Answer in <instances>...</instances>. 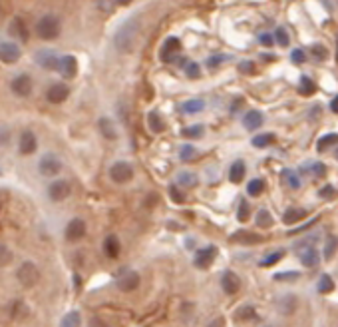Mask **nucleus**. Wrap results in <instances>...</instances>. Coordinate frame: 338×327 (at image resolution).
Wrapping results in <instances>:
<instances>
[{
    "label": "nucleus",
    "instance_id": "nucleus-1",
    "mask_svg": "<svg viewBox=\"0 0 338 327\" xmlns=\"http://www.w3.org/2000/svg\"><path fill=\"white\" fill-rule=\"evenodd\" d=\"M135 36H137V20H128L124 26H119V30L113 36V44L119 52L128 54L132 52L135 44Z\"/></svg>",
    "mask_w": 338,
    "mask_h": 327
},
{
    "label": "nucleus",
    "instance_id": "nucleus-2",
    "mask_svg": "<svg viewBox=\"0 0 338 327\" xmlns=\"http://www.w3.org/2000/svg\"><path fill=\"white\" fill-rule=\"evenodd\" d=\"M60 30H62V24L60 18L54 16V14H46L42 16L38 24H36V34L42 38V40H56L60 36Z\"/></svg>",
    "mask_w": 338,
    "mask_h": 327
},
{
    "label": "nucleus",
    "instance_id": "nucleus-3",
    "mask_svg": "<svg viewBox=\"0 0 338 327\" xmlns=\"http://www.w3.org/2000/svg\"><path fill=\"white\" fill-rule=\"evenodd\" d=\"M38 172H40L44 178H54V176H58V174L62 172V162H60V158L54 156V154H44V156L40 158V162H38Z\"/></svg>",
    "mask_w": 338,
    "mask_h": 327
},
{
    "label": "nucleus",
    "instance_id": "nucleus-4",
    "mask_svg": "<svg viewBox=\"0 0 338 327\" xmlns=\"http://www.w3.org/2000/svg\"><path fill=\"white\" fill-rule=\"evenodd\" d=\"M16 278H18V281L22 283L24 287H34L38 283V280H40V271H38V267L32 261H24L20 265V269H18V274H16Z\"/></svg>",
    "mask_w": 338,
    "mask_h": 327
},
{
    "label": "nucleus",
    "instance_id": "nucleus-5",
    "mask_svg": "<svg viewBox=\"0 0 338 327\" xmlns=\"http://www.w3.org/2000/svg\"><path fill=\"white\" fill-rule=\"evenodd\" d=\"M139 276L132 271V269H124V271H119V276H117V280H115V285H117V289L119 291H126V293H130V291H135L137 287H139Z\"/></svg>",
    "mask_w": 338,
    "mask_h": 327
},
{
    "label": "nucleus",
    "instance_id": "nucleus-6",
    "mask_svg": "<svg viewBox=\"0 0 338 327\" xmlns=\"http://www.w3.org/2000/svg\"><path fill=\"white\" fill-rule=\"evenodd\" d=\"M110 178L115 184H126L134 178V168L128 162H115L110 168Z\"/></svg>",
    "mask_w": 338,
    "mask_h": 327
},
{
    "label": "nucleus",
    "instance_id": "nucleus-7",
    "mask_svg": "<svg viewBox=\"0 0 338 327\" xmlns=\"http://www.w3.org/2000/svg\"><path fill=\"white\" fill-rule=\"evenodd\" d=\"M70 194H72V186L66 180H54L48 186V198L52 202H64Z\"/></svg>",
    "mask_w": 338,
    "mask_h": 327
},
{
    "label": "nucleus",
    "instance_id": "nucleus-8",
    "mask_svg": "<svg viewBox=\"0 0 338 327\" xmlns=\"http://www.w3.org/2000/svg\"><path fill=\"white\" fill-rule=\"evenodd\" d=\"M10 88H12V92L16 94V96L26 98V96H30V94H32L34 82H32V78H30L28 74H18V76H14V78H12Z\"/></svg>",
    "mask_w": 338,
    "mask_h": 327
},
{
    "label": "nucleus",
    "instance_id": "nucleus-9",
    "mask_svg": "<svg viewBox=\"0 0 338 327\" xmlns=\"http://www.w3.org/2000/svg\"><path fill=\"white\" fill-rule=\"evenodd\" d=\"M20 60V48L14 42H0V62L16 64Z\"/></svg>",
    "mask_w": 338,
    "mask_h": 327
},
{
    "label": "nucleus",
    "instance_id": "nucleus-10",
    "mask_svg": "<svg viewBox=\"0 0 338 327\" xmlns=\"http://www.w3.org/2000/svg\"><path fill=\"white\" fill-rule=\"evenodd\" d=\"M68 96H70V88L62 82H56L46 90V100L50 104H62Z\"/></svg>",
    "mask_w": 338,
    "mask_h": 327
},
{
    "label": "nucleus",
    "instance_id": "nucleus-11",
    "mask_svg": "<svg viewBox=\"0 0 338 327\" xmlns=\"http://www.w3.org/2000/svg\"><path fill=\"white\" fill-rule=\"evenodd\" d=\"M86 235V222L80 217L70 220V224L66 226V239L68 241H78Z\"/></svg>",
    "mask_w": 338,
    "mask_h": 327
},
{
    "label": "nucleus",
    "instance_id": "nucleus-12",
    "mask_svg": "<svg viewBox=\"0 0 338 327\" xmlns=\"http://www.w3.org/2000/svg\"><path fill=\"white\" fill-rule=\"evenodd\" d=\"M36 148H38V140H36L34 132H32V130H24L22 134H20V142H18V150H20V154L30 156V154L36 152Z\"/></svg>",
    "mask_w": 338,
    "mask_h": 327
},
{
    "label": "nucleus",
    "instance_id": "nucleus-13",
    "mask_svg": "<svg viewBox=\"0 0 338 327\" xmlns=\"http://www.w3.org/2000/svg\"><path fill=\"white\" fill-rule=\"evenodd\" d=\"M215 256H217V248H215V246L203 248V250H199V252L195 254L193 263H195L199 269H205V267H209V265L215 261Z\"/></svg>",
    "mask_w": 338,
    "mask_h": 327
},
{
    "label": "nucleus",
    "instance_id": "nucleus-14",
    "mask_svg": "<svg viewBox=\"0 0 338 327\" xmlns=\"http://www.w3.org/2000/svg\"><path fill=\"white\" fill-rule=\"evenodd\" d=\"M8 34L10 36H14V38H18L20 42H28V38H30V34H28V28H26V24L20 16H14L10 24H8Z\"/></svg>",
    "mask_w": 338,
    "mask_h": 327
},
{
    "label": "nucleus",
    "instance_id": "nucleus-15",
    "mask_svg": "<svg viewBox=\"0 0 338 327\" xmlns=\"http://www.w3.org/2000/svg\"><path fill=\"white\" fill-rule=\"evenodd\" d=\"M34 60L42 66V68H46V70H56L58 68V56L52 52V50H38L36 52V56H34Z\"/></svg>",
    "mask_w": 338,
    "mask_h": 327
},
{
    "label": "nucleus",
    "instance_id": "nucleus-16",
    "mask_svg": "<svg viewBox=\"0 0 338 327\" xmlns=\"http://www.w3.org/2000/svg\"><path fill=\"white\" fill-rule=\"evenodd\" d=\"M56 70L60 72L66 80H70V78H74L76 72H78V62H76L74 56H60V60H58V68H56Z\"/></svg>",
    "mask_w": 338,
    "mask_h": 327
},
{
    "label": "nucleus",
    "instance_id": "nucleus-17",
    "mask_svg": "<svg viewBox=\"0 0 338 327\" xmlns=\"http://www.w3.org/2000/svg\"><path fill=\"white\" fill-rule=\"evenodd\" d=\"M179 48H181V42L177 38H167V40L163 42L161 52H159V58H161L163 62H171V60L179 54Z\"/></svg>",
    "mask_w": 338,
    "mask_h": 327
},
{
    "label": "nucleus",
    "instance_id": "nucleus-18",
    "mask_svg": "<svg viewBox=\"0 0 338 327\" xmlns=\"http://www.w3.org/2000/svg\"><path fill=\"white\" fill-rule=\"evenodd\" d=\"M221 285H223V291H225V293L235 295V293H239V289H241V280H239V276H237L235 271H225V274L221 276Z\"/></svg>",
    "mask_w": 338,
    "mask_h": 327
},
{
    "label": "nucleus",
    "instance_id": "nucleus-19",
    "mask_svg": "<svg viewBox=\"0 0 338 327\" xmlns=\"http://www.w3.org/2000/svg\"><path fill=\"white\" fill-rule=\"evenodd\" d=\"M98 126H100V132H102V136H104L106 140H115V138H117L115 126H113V122L110 118H100Z\"/></svg>",
    "mask_w": 338,
    "mask_h": 327
},
{
    "label": "nucleus",
    "instance_id": "nucleus-20",
    "mask_svg": "<svg viewBox=\"0 0 338 327\" xmlns=\"http://www.w3.org/2000/svg\"><path fill=\"white\" fill-rule=\"evenodd\" d=\"M119 250H121L119 239H117L115 235H108V237H106V241H104V252H106V256L115 259V257L119 256Z\"/></svg>",
    "mask_w": 338,
    "mask_h": 327
},
{
    "label": "nucleus",
    "instance_id": "nucleus-21",
    "mask_svg": "<svg viewBox=\"0 0 338 327\" xmlns=\"http://www.w3.org/2000/svg\"><path fill=\"white\" fill-rule=\"evenodd\" d=\"M245 172H247L245 162H243V160H237V162L231 166V172H229V178H231V182H233V184H239V182L245 178Z\"/></svg>",
    "mask_w": 338,
    "mask_h": 327
},
{
    "label": "nucleus",
    "instance_id": "nucleus-22",
    "mask_svg": "<svg viewBox=\"0 0 338 327\" xmlns=\"http://www.w3.org/2000/svg\"><path fill=\"white\" fill-rule=\"evenodd\" d=\"M318 259H320V254L316 252L315 248H306V250L300 254V263H302L304 267H315L316 263H318Z\"/></svg>",
    "mask_w": 338,
    "mask_h": 327
},
{
    "label": "nucleus",
    "instance_id": "nucleus-23",
    "mask_svg": "<svg viewBox=\"0 0 338 327\" xmlns=\"http://www.w3.org/2000/svg\"><path fill=\"white\" fill-rule=\"evenodd\" d=\"M276 307H279V311L283 315H291L294 311V307H296V297L294 295H283L281 302H276Z\"/></svg>",
    "mask_w": 338,
    "mask_h": 327
},
{
    "label": "nucleus",
    "instance_id": "nucleus-24",
    "mask_svg": "<svg viewBox=\"0 0 338 327\" xmlns=\"http://www.w3.org/2000/svg\"><path fill=\"white\" fill-rule=\"evenodd\" d=\"M243 124H245L247 130H257V128L263 126V114L257 112V110H253V112H249L247 116L243 118Z\"/></svg>",
    "mask_w": 338,
    "mask_h": 327
},
{
    "label": "nucleus",
    "instance_id": "nucleus-25",
    "mask_svg": "<svg viewBox=\"0 0 338 327\" xmlns=\"http://www.w3.org/2000/svg\"><path fill=\"white\" fill-rule=\"evenodd\" d=\"M231 239L237 241V243H259L263 237L253 234V232H245V230H243V232H237V234L231 235Z\"/></svg>",
    "mask_w": 338,
    "mask_h": 327
},
{
    "label": "nucleus",
    "instance_id": "nucleus-26",
    "mask_svg": "<svg viewBox=\"0 0 338 327\" xmlns=\"http://www.w3.org/2000/svg\"><path fill=\"white\" fill-rule=\"evenodd\" d=\"M304 215H306V210H300V208H291V210L285 211V215H283V222H285L287 226H293V224H296V222H300Z\"/></svg>",
    "mask_w": 338,
    "mask_h": 327
},
{
    "label": "nucleus",
    "instance_id": "nucleus-27",
    "mask_svg": "<svg viewBox=\"0 0 338 327\" xmlns=\"http://www.w3.org/2000/svg\"><path fill=\"white\" fill-rule=\"evenodd\" d=\"M338 144V134H326V136H322L320 140L316 142V150L318 152H326L330 146H336Z\"/></svg>",
    "mask_w": 338,
    "mask_h": 327
},
{
    "label": "nucleus",
    "instance_id": "nucleus-28",
    "mask_svg": "<svg viewBox=\"0 0 338 327\" xmlns=\"http://www.w3.org/2000/svg\"><path fill=\"white\" fill-rule=\"evenodd\" d=\"M316 289H318V293H330L332 289H334V281L330 276H320V280H318V285H316Z\"/></svg>",
    "mask_w": 338,
    "mask_h": 327
},
{
    "label": "nucleus",
    "instance_id": "nucleus-29",
    "mask_svg": "<svg viewBox=\"0 0 338 327\" xmlns=\"http://www.w3.org/2000/svg\"><path fill=\"white\" fill-rule=\"evenodd\" d=\"M298 92L304 94V96H311V94L316 92V84L311 80V78H306V76H302L300 78V86H298Z\"/></svg>",
    "mask_w": 338,
    "mask_h": 327
},
{
    "label": "nucleus",
    "instance_id": "nucleus-30",
    "mask_svg": "<svg viewBox=\"0 0 338 327\" xmlns=\"http://www.w3.org/2000/svg\"><path fill=\"white\" fill-rule=\"evenodd\" d=\"M203 108H205V102H203V100H189V102L183 104L185 114H197V112H201Z\"/></svg>",
    "mask_w": 338,
    "mask_h": 327
},
{
    "label": "nucleus",
    "instance_id": "nucleus-31",
    "mask_svg": "<svg viewBox=\"0 0 338 327\" xmlns=\"http://www.w3.org/2000/svg\"><path fill=\"white\" fill-rule=\"evenodd\" d=\"M147 124H149V128H151V132H163V122H161V118L158 116V112H149L147 114Z\"/></svg>",
    "mask_w": 338,
    "mask_h": 327
},
{
    "label": "nucleus",
    "instance_id": "nucleus-32",
    "mask_svg": "<svg viewBox=\"0 0 338 327\" xmlns=\"http://www.w3.org/2000/svg\"><path fill=\"white\" fill-rule=\"evenodd\" d=\"M336 250H338V237L330 235V237L326 239V246H324V259H332Z\"/></svg>",
    "mask_w": 338,
    "mask_h": 327
},
{
    "label": "nucleus",
    "instance_id": "nucleus-33",
    "mask_svg": "<svg viewBox=\"0 0 338 327\" xmlns=\"http://www.w3.org/2000/svg\"><path fill=\"white\" fill-rule=\"evenodd\" d=\"M80 313L78 311H70L66 317L62 319V323H60V327H80Z\"/></svg>",
    "mask_w": 338,
    "mask_h": 327
},
{
    "label": "nucleus",
    "instance_id": "nucleus-34",
    "mask_svg": "<svg viewBox=\"0 0 338 327\" xmlns=\"http://www.w3.org/2000/svg\"><path fill=\"white\" fill-rule=\"evenodd\" d=\"M263 189H265V182H263V180H253V182H249L247 194L253 196V198H257V196L263 194Z\"/></svg>",
    "mask_w": 338,
    "mask_h": 327
},
{
    "label": "nucleus",
    "instance_id": "nucleus-35",
    "mask_svg": "<svg viewBox=\"0 0 338 327\" xmlns=\"http://www.w3.org/2000/svg\"><path fill=\"white\" fill-rule=\"evenodd\" d=\"M272 142H274V136H272V134H259V136L253 138V146H255V148H267Z\"/></svg>",
    "mask_w": 338,
    "mask_h": 327
},
{
    "label": "nucleus",
    "instance_id": "nucleus-36",
    "mask_svg": "<svg viewBox=\"0 0 338 327\" xmlns=\"http://www.w3.org/2000/svg\"><path fill=\"white\" fill-rule=\"evenodd\" d=\"M257 226L259 228H270L272 226V215L267 210H259V213H257Z\"/></svg>",
    "mask_w": 338,
    "mask_h": 327
},
{
    "label": "nucleus",
    "instance_id": "nucleus-37",
    "mask_svg": "<svg viewBox=\"0 0 338 327\" xmlns=\"http://www.w3.org/2000/svg\"><path fill=\"white\" fill-rule=\"evenodd\" d=\"M177 182H179L181 186L193 187V186H197V176H195V174H189V172H181Z\"/></svg>",
    "mask_w": 338,
    "mask_h": 327
},
{
    "label": "nucleus",
    "instance_id": "nucleus-38",
    "mask_svg": "<svg viewBox=\"0 0 338 327\" xmlns=\"http://www.w3.org/2000/svg\"><path fill=\"white\" fill-rule=\"evenodd\" d=\"M283 254H285L283 250H279V252L270 254V256H267V257H265V259H261V265H263V267H269V265H274L276 261H281V259H283Z\"/></svg>",
    "mask_w": 338,
    "mask_h": 327
},
{
    "label": "nucleus",
    "instance_id": "nucleus-39",
    "mask_svg": "<svg viewBox=\"0 0 338 327\" xmlns=\"http://www.w3.org/2000/svg\"><path fill=\"white\" fill-rule=\"evenodd\" d=\"M274 40H276L279 46H289V34H287V30L285 28H276L274 30Z\"/></svg>",
    "mask_w": 338,
    "mask_h": 327
},
{
    "label": "nucleus",
    "instance_id": "nucleus-40",
    "mask_svg": "<svg viewBox=\"0 0 338 327\" xmlns=\"http://www.w3.org/2000/svg\"><path fill=\"white\" fill-rule=\"evenodd\" d=\"M12 261V252L4 246V243H0V267H4V265H8Z\"/></svg>",
    "mask_w": 338,
    "mask_h": 327
},
{
    "label": "nucleus",
    "instance_id": "nucleus-41",
    "mask_svg": "<svg viewBox=\"0 0 338 327\" xmlns=\"http://www.w3.org/2000/svg\"><path fill=\"white\" fill-rule=\"evenodd\" d=\"M183 136L185 138H201L203 136V126H189L183 130Z\"/></svg>",
    "mask_w": 338,
    "mask_h": 327
},
{
    "label": "nucleus",
    "instance_id": "nucleus-42",
    "mask_svg": "<svg viewBox=\"0 0 338 327\" xmlns=\"http://www.w3.org/2000/svg\"><path fill=\"white\" fill-rule=\"evenodd\" d=\"M185 74H187L189 78H199V76H201L199 64H195V62H189V64L185 66Z\"/></svg>",
    "mask_w": 338,
    "mask_h": 327
},
{
    "label": "nucleus",
    "instance_id": "nucleus-43",
    "mask_svg": "<svg viewBox=\"0 0 338 327\" xmlns=\"http://www.w3.org/2000/svg\"><path fill=\"white\" fill-rule=\"evenodd\" d=\"M237 217H239V222H247L249 220V204L243 200L241 204H239V211H237Z\"/></svg>",
    "mask_w": 338,
    "mask_h": 327
},
{
    "label": "nucleus",
    "instance_id": "nucleus-44",
    "mask_svg": "<svg viewBox=\"0 0 338 327\" xmlns=\"http://www.w3.org/2000/svg\"><path fill=\"white\" fill-rule=\"evenodd\" d=\"M10 128H6V126H0V148H4V146H8V142H10Z\"/></svg>",
    "mask_w": 338,
    "mask_h": 327
},
{
    "label": "nucleus",
    "instance_id": "nucleus-45",
    "mask_svg": "<svg viewBox=\"0 0 338 327\" xmlns=\"http://www.w3.org/2000/svg\"><path fill=\"white\" fill-rule=\"evenodd\" d=\"M313 56H315V58H320V60H326L328 52H326V48L322 46V44H315V46H313Z\"/></svg>",
    "mask_w": 338,
    "mask_h": 327
},
{
    "label": "nucleus",
    "instance_id": "nucleus-46",
    "mask_svg": "<svg viewBox=\"0 0 338 327\" xmlns=\"http://www.w3.org/2000/svg\"><path fill=\"white\" fill-rule=\"evenodd\" d=\"M237 317L239 319H253L255 317V309L253 307H243V309L237 311Z\"/></svg>",
    "mask_w": 338,
    "mask_h": 327
},
{
    "label": "nucleus",
    "instance_id": "nucleus-47",
    "mask_svg": "<svg viewBox=\"0 0 338 327\" xmlns=\"http://www.w3.org/2000/svg\"><path fill=\"white\" fill-rule=\"evenodd\" d=\"M306 170H311L315 176H324V174H326V168H324L322 164H309Z\"/></svg>",
    "mask_w": 338,
    "mask_h": 327
},
{
    "label": "nucleus",
    "instance_id": "nucleus-48",
    "mask_svg": "<svg viewBox=\"0 0 338 327\" xmlns=\"http://www.w3.org/2000/svg\"><path fill=\"white\" fill-rule=\"evenodd\" d=\"M285 178H287V182H289V186H291V187H298V186H300V182H298L296 174H293V172H285Z\"/></svg>",
    "mask_w": 338,
    "mask_h": 327
},
{
    "label": "nucleus",
    "instance_id": "nucleus-49",
    "mask_svg": "<svg viewBox=\"0 0 338 327\" xmlns=\"http://www.w3.org/2000/svg\"><path fill=\"white\" fill-rule=\"evenodd\" d=\"M169 194H171V200H173V202H177V204H181V202L185 200V198H183V194H181V192L175 186L169 187Z\"/></svg>",
    "mask_w": 338,
    "mask_h": 327
},
{
    "label": "nucleus",
    "instance_id": "nucleus-50",
    "mask_svg": "<svg viewBox=\"0 0 338 327\" xmlns=\"http://www.w3.org/2000/svg\"><path fill=\"white\" fill-rule=\"evenodd\" d=\"M318 194H320V198H324V200H330V198H332L336 192H334V187H332V186H326V187H322Z\"/></svg>",
    "mask_w": 338,
    "mask_h": 327
},
{
    "label": "nucleus",
    "instance_id": "nucleus-51",
    "mask_svg": "<svg viewBox=\"0 0 338 327\" xmlns=\"http://www.w3.org/2000/svg\"><path fill=\"white\" fill-rule=\"evenodd\" d=\"M239 70L243 72V74H255V64L253 62H241V66H239Z\"/></svg>",
    "mask_w": 338,
    "mask_h": 327
},
{
    "label": "nucleus",
    "instance_id": "nucleus-52",
    "mask_svg": "<svg viewBox=\"0 0 338 327\" xmlns=\"http://www.w3.org/2000/svg\"><path fill=\"white\" fill-rule=\"evenodd\" d=\"M291 58H293L294 64H300V62H304V50H294Z\"/></svg>",
    "mask_w": 338,
    "mask_h": 327
},
{
    "label": "nucleus",
    "instance_id": "nucleus-53",
    "mask_svg": "<svg viewBox=\"0 0 338 327\" xmlns=\"http://www.w3.org/2000/svg\"><path fill=\"white\" fill-rule=\"evenodd\" d=\"M272 38H274V34H261V36H259V42H261L263 46H270V44H272Z\"/></svg>",
    "mask_w": 338,
    "mask_h": 327
},
{
    "label": "nucleus",
    "instance_id": "nucleus-54",
    "mask_svg": "<svg viewBox=\"0 0 338 327\" xmlns=\"http://www.w3.org/2000/svg\"><path fill=\"white\" fill-rule=\"evenodd\" d=\"M225 60V56H213V58H207V66H217V64H221Z\"/></svg>",
    "mask_w": 338,
    "mask_h": 327
},
{
    "label": "nucleus",
    "instance_id": "nucleus-55",
    "mask_svg": "<svg viewBox=\"0 0 338 327\" xmlns=\"http://www.w3.org/2000/svg\"><path fill=\"white\" fill-rule=\"evenodd\" d=\"M298 278V274H276L274 276V280L276 281H283V280H296Z\"/></svg>",
    "mask_w": 338,
    "mask_h": 327
},
{
    "label": "nucleus",
    "instance_id": "nucleus-56",
    "mask_svg": "<svg viewBox=\"0 0 338 327\" xmlns=\"http://www.w3.org/2000/svg\"><path fill=\"white\" fill-rule=\"evenodd\" d=\"M191 156H193V146H185V148L181 150V158H183V160H189Z\"/></svg>",
    "mask_w": 338,
    "mask_h": 327
},
{
    "label": "nucleus",
    "instance_id": "nucleus-57",
    "mask_svg": "<svg viewBox=\"0 0 338 327\" xmlns=\"http://www.w3.org/2000/svg\"><path fill=\"white\" fill-rule=\"evenodd\" d=\"M207 327H225V317H215L213 321H209Z\"/></svg>",
    "mask_w": 338,
    "mask_h": 327
},
{
    "label": "nucleus",
    "instance_id": "nucleus-58",
    "mask_svg": "<svg viewBox=\"0 0 338 327\" xmlns=\"http://www.w3.org/2000/svg\"><path fill=\"white\" fill-rule=\"evenodd\" d=\"M88 327H110V325H108L106 321H102V319H98V317H96V319H91Z\"/></svg>",
    "mask_w": 338,
    "mask_h": 327
},
{
    "label": "nucleus",
    "instance_id": "nucleus-59",
    "mask_svg": "<svg viewBox=\"0 0 338 327\" xmlns=\"http://www.w3.org/2000/svg\"><path fill=\"white\" fill-rule=\"evenodd\" d=\"M330 108H332V112H334V114H338V96L332 100V102H330Z\"/></svg>",
    "mask_w": 338,
    "mask_h": 327
},
{
    "label": "nucleus",
    "instance_id": "nucleus-60",
    "mask_svg": "<svg viewBox=\"0 0 338 327\" xmlns=\"http://www.w3.org/2000/svg\"><path fill=\"white\" fill-rule=\"evenodd\" d=\"M315 222H318V220H313V222H309V224L304 226V230H306V228H311V226H315ZM300 230H302V228H298V230H293L291 234H296V232H300Z\"/></svg>",
    "mask_w": 338,
    "mask_h": 327
},
{
    "label": "nucleus",
    "instance_id": "nucleus-61",
    "mask_svg": "<svg viewBox=\"0 0 338 327\" xmlns=\"http://www.w3.org/2000/svg\"><path fill=\"white\" fill-rule=\"evenodd\" d=\"M115 2H119V4H130L132 0H115Z\"/></svg>",
    "mask_w": 338,
    "mask_h": 327
},
{
    "label": "nucleus",
    "instance_id": "nucleus-62",
    "mask_svg": "<svg viewBox=\"0 0 338 327\" xmlns=\"http://www.w3.org/2000/svg\"><path fill=\"white\" fill-rule=\"evenodd\" d=\"M336 58H338V50H336Z\"/></svg>",
    "mask_w": 338,
    "mask_h": 327
},
{
    "label": "nucleus",
    "instance_id": "nucleus-63",
    "mask_svg": "<svg viewBox=\"0 0 338 327\" xmlns=\"http://www.w3.org/2000/svg\"><path fill=\"white\" fill-rule=\"evenodd\" d=\"M336 158H338V152H336Z\"/></svg>",
    "mask_w": 338,
    "mask_h": 327
},
{
    "label": "nucleus",
    "instance_id": "nucleus-64",
    "mask_svg": "<svg viewBox=\"0 0 338 327\" xmlns=\"http://www.w3.org/2000/svg\"><path fill=\"white\" fill-rule=\"evenodd\" d=\"M0 174H2V172H0Z\"/></svg>",
    "mask_w": 338,
    "mask_h": 327
}]
</instances>
